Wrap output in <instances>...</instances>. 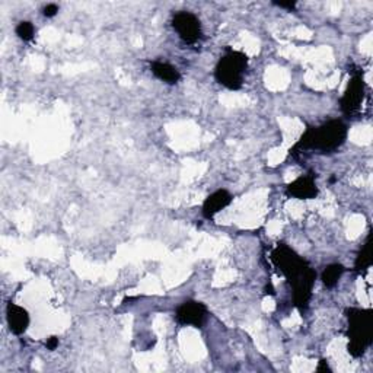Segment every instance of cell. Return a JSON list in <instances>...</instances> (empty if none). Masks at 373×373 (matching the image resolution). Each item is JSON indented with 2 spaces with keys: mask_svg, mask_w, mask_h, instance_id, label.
Here are the masks:
<instances>
[{
  "mask_svg": "<svg viewBox=\"0 0 373 373\" xmlns=\"http://www.w3.org/2000/svg\"><path fill=\"white\" fill-rule=\"evenodd\" d=\"M271 261L281 275L292 286L293 303L305 312L312 297V288L315 284L317 273L309 267L303 258L297 255L292 248L284 244H279L271 253Z\"/></svg>",
  "mask_w": 373,
  "mask_h": 373,
  "instance_id": "cell-1",
  "label": "cell"
},
{
  "mask_svg": "<svg viewBox=\"0 0 373 373\" xmlns=\"http://www.w3.org/2000/svg\"><path fill=\"white\" fill-rule=\"evenodd\" d=\"M347 139V126L341 120H330L319 127H308L302 138L290 149V155L297 156L305 151L332 153Z\"/></svg>",
  "mask_w": 373,
  "mask_h": 373,
  "instance_id": "cell-2",
  "label": "cell"
},
{
  "mask_svg": "<svg viewBox=\"0 0 373 373\" xmlns=\"http://www.w3.org/2000/svg\"><path fill=\"white\" fill-rule=\"evenodd\" d=\"M349 321V345L347 350L353 357H362L373 341V322L369 309L350 308L345 310Z\"/></svg>",
  "mask_w": 373,
  "mask_h": 373,
  "instance_id": "cell-3",
  "label": "cell"
},
{
  "mask_svg": "<svg viewBox=\"0 0 373 373\" xmlns=\"http://www.w3.org/2000/svg\"><path fill=\"white\" fill-rule=\"evenodd\" d=\"M248 67V57L241 52H229L220 57L215 69L216 81L231 91H238L242 88L244 74Z\"/></svg>",
  "mask_w": 373,
  "mask_h": 373,
  "instance_id": "cell-4",
  "label": "cell"
},
{
  "mask_svg": "<svg viewBox=\"0 0 373 373\" xmlns=\"http://www.w3.org/2000/svg\"><path fill=\"white\" fill-rule=\"evenodd\" d=\"M365 92H366V85H365L363 76L360 73H354L340 99V105L345 116L352 117L359 113L360 107H362L365 101Z\"/></svg>",
  "mask_w": 373,
  "mask_h": 373,
  "instance_id": "cell-5",
  "label": "cell"
},
{
  "mask_svg": "<svg viewBox=\"0 0 373 373\" xmlns=\"http://www.w3.org/2000/svg\"><path fill=\"white\" fill-rule=\"evenodd\" d=\"M172 27L185 44H195L203 35L200 19L189 10L177 12L172 17Z\"/></svg>",
  "mask_w": 373,
  "mask_h": 373,
  "instance_id": "cell-6",
  "label": "cell"
},
{
  "mask_svg": "<svg viewBox=\"0 0 373 373\" xmlns=\"http://www.w3.org/2000/svg\"><path fill=\"white\" fill-rule=\"evenodd\" d=\"M175 319L180 326L202 328L207 319V306L198 301H186L177 308Z\"/></svg>",
  "mask_w": 373,
  "mask_h": 373,
  "instance_id": "cell-7",
  "label": "cell"
},
{
  "mask_svg": "<svg viewBox=\"0 0 373 373\" xmlns=\"http://www.w3.org/2000/svg\"><path fill=\"white\" fill-rule=\"evenodd\" d=\"M318 186L312 175H302L286 186V194L299 200H312L318 195Z\"/></svg>",
  "mask_w": 373,
  "mask_h": 373,
  "instance_id": "cell-8",
  "label": "cell"
},
{
  "mask_svg": "<svg viewBox=\"0 0 373 373\" xmlns=\"http://www.w3.org/2000/svg\"><path fill=\"white\" fill-rule=\"evenodd\" d=\"M30 321L31 319L27 309L14 302H9L6 305V322L12 334L22 335L23 332H27L30 327Z\"/></svg>",
  "mask_w": 373,
  "mask_h": 373,
  "instance_id": "cell-9",
  "label": "cell"
},
{
  "mask_svg": "<svg viewBox=\"0 0 373 373\" xmlns=\"http://www.w3.org/2000/svg\"><path fill=\"white\" fill-rule=\"evenodd\" d=\"M232 194L226 190H217L213 194H210L206 202L203 203V209L202 213L206 219H211L215 217V215H217L219 211H222L223 209H226L231 203H232Z\"/></svg>",
  "mask_w": 373,
  "mask_h": 373,
  "instance_id": "cell-10",
  "label": "cell"
},
{
  "mask_svg": "<svg viewBox=\"0 0 373 373\" xmlns=\"http://www.w3.org/2000/svg\"><path fill=\"white\" fill-rule=\"evenodd\" d=\"M151 70L159 81L168 85H175L181 79L180 70L169 63H164V61H153L151 65Z\"/></svg>",
  "mask_w": 373,
  "mask_h": 373,
  "instance_id": "cell-11",
  "label": "cell"
},
{
  "mask_svg": "<svg viewBox=\"0 0 373 373\" xmlns=\"http://www.w3.org/2000/svg\"><path fill=\"white\" fill-rule=\"evenodd\" d=\"M343 273H344V267L341 264H330L326 267L324 271H322L321 280H322V283H324L326 288L332 289V288H335V286H337L339 280L343 276Z\"/></svg>",
  "mask_w": 373,
  "mask_h": 373,
  "instance_id": "cell-12",
  "label": "cell"
},
{
  "mask_svg": "<svg viewBox=\"0 0 373 373\" xmlns=\"http://www.w3.org/2000/svg\"><path fill=\"white\" fill-rule=\"evenodd\" d=\"M370 238H372V235L367 236V239H366L363 248L357 254L356 263H354V268L359 273L366 271L372 266V241H370Z\"/></svg>",
  "mask_w": 373,
  "mask_h": 373,
  "instance_id": "cell-13",
  "label": "cell"
},
{
  "mask_svg": "<svg viewBox=\"0 0 373 373\" xmlns=\"http://www.w3.org/2000/svg\"><path fill=\"white\" fill-rule=\"evenodd\" d=\"M15 32H17V35L19 36L21 40L31 41L34 39V35H35V28H34V25L30 21H22V22L18 23Z\"/></svg>",
  "mask_w": 373,
  "mask_h": 373,
  "instance_id": "cell-14",
  "label": "cell"
},
{
  "mask_svg": "<svg viewBox=\"0 0 373 373\" xmlns=\"http://www.w3.org/2000/svg\"><path fill=\"white\" fill-rule=\"evenodd\" d=\"M57 12H58V6L54 5V3H50L43 9V15L45 18H53V17L57 15Z\"/></svg>",
  "mask_w": 373,
  "mask_h": 373,
  "instance_id": "cell-15",
  "label": "cell"
},
{
  "mask_svg": "<svg viewBox=\"0 0 373 373\" xmlns=\"http://www.w3.org/2000/svg\"><path fill=\"white\" fill-rule=\"evenodd\" d=\"M45 347L50 350V352H53L56 350L57 347H58V339L56 337V335H53V337H48L47 341H45Z\"/></svg>",
  "mask_w": 373,
  "mask_h": 373,
  "instance_id": "cell-16",
  "label": "cell"
},
{
  "mask_svg": "<svg viewBox=\"0 0 373 373\" xmlns=\"http://www.w3.org/2000/svg\"><path fill=\"white\" fill-rule=\"evenodd\" d=\"M273 5H276V6L283 8V9H290V10L296 8V2H292V0H290V2H273Z\"/></svg>",
  "mask_w": 373,
  "mask_h": 373,
  "instance_id": "cell-17",
  "label": "cell"
},
{
  "mask_svg": "<svg viewBox=\"0 0 373 373\" xmlns=\"http://www.w3.org/2000/svg\"><path fill=\"white\" fill-rule=\"evenodd\" d=\"M317 372H331V367L328 366L327 360H321L318 367H317Z\"/></svg>",
  "mask_w": 373,
  "mask_h": 373,
  "instance_id": "cell-18",
  "label": "cell"
}]
</instances>
